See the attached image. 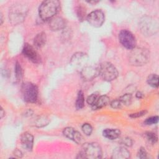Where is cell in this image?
<instances>
[{
  "label": "cell",
  "mask_w": 159,
  "mask_h": 159,
  "mask_svg": "<svg viewBox=\"0 0 159 159\" xmlns=\"http://www.w3.org/2000/svg\"><path fill=\"white\" fill-rule=\"evenodd\" d=\"M60 7V3L57 0H47L43 1L39 8L40 17L43 20L52 19L58 12Z\"/></svg>",
  "instance_id": "1"
},
{
  "label": "cell",
  "mask_w": 159,
  "mask_h": 159,
  "mask_svg": "<svg viewBox=\"0 0 159 159\" xmlns=\"http://www.w3.org/2000/svg\"><path fill=\"white\" fill-rule=\"evenodd\" d=\"M28 12V7L24 4L15 3L9 8V19L12 25L22 23L25 19Z\"/></svg>",
  "instance_id": "2"
},
{
  "label": "cell",
  "mask_w": 159,
  "mask_h": 159,
  "mask_svg": "<svg viewBox=\"0 0 159 159\" xmlns=\"http://www.w3.org/2000/svg\"><path fill=\"white\" fill-rule=\"evenodd\" d=\"M150 52L148 49L141 47L134 48L129 54V61L133 66H142L149 60Z\"/></svg>",
  "instance_id": "3"
},
{
  "label": "cell",
  "mask_w": 159,
  "mask_h": 159,
  "mask_svg": "<svg viewBox=\"0 0 159 159\" xmlns=\"http://www.w3.org/2000/svg\"><path fill=\"white\" fill-rule=\"evenodd\" d=\"M102 149L101 146L96 142L85 143L77 158L98 159L102 157Z\"/></svg>",
  "instance_id": "4"
},
{
  "label": "cell",
  "mask_w": 159,
  "mask_h": 159,
  "mask_svg": "<svg viewBox=\"0 0 159 159\" xmlns=\"http://www.w3.org/2000/svg\"><path fill=\"white\" fill-rule=\"evenodd\" d=\"M139 28L141 32L146 36H151L155 34L158 30V23L154 18L145 16L140 19Z\"/></svg>",
  "instance_id": "5"
},
{
  "label": "cell",
  "mask_w": 159,
  "mask_h": 159,
  "mask_svg": "<svg viewBox=\"0 0 159 159\" xmlns=\"http://www.w3.org/2000/svg\"><path fill=\"white\" fill-rule=\"evenodd\" d=\"M99 75L106 81H111L118 76V71L116 68L111 63L104 61L98 66Z\"/></svg>",
  "instance_id": "6"
},
{
  "label": "cell",
  "mask_w": 159,
  "mask_h": 159,
  "mask_svg": "<svg viewBox=\"0 0 159 159\" xmlns=\"http://www.w3.org/2000/svg\"><path fill=\"white\" fill-rule=\"evenodd\" d=\"M21 92L24 100L25 102H35L38 98V88L32 83L26 82L22 84Z\"/></svg>",
  "instance_id": "7"
},
{
  "label": "cell",
  "mask_w": 159,
  "mask_h": 159,
  "mask_svg": "<svg viewBox=\"0 0 159 159\" xmlns=\"http://www.w3.org/2000/svg\"><path fill=\"white\" fill-rule=\"evenodd\" d=\"M119 40L120 43L126 48L132 50L135 48L136 40L134 35L127 30H122L119 34Z\"/></svg>",
  "instance_id": "8"
},
{
  "label": "cell",
  "mask_w": 159,
  "mask_h": 159,
  "mask_svg": "<svg viewBox=\"0 0 159 159\" xmlns=\"http://www.w3.org/2000/svg\"><path fill=\"white\" fill-rule=\"evenodd\" d=\"M88 23L94 27H101L105 20V16L104 12L99 9H96L95 11L90 12L86 17Z\"/></svg>",
  "instance_id": "9"
},
{
  "label": "cell",
  "mask_w": 159,
  "mask_h": 159,
  "mask_svg": "<svg viewBox=\"0 0 159 159\" xmlns=\"http://www.w3.org/2000/svg\"><path fill=\"white\" fill-rule=\"evenodd\" d=\"M22 53L29 60L34 63H39L41 61V58L37 50L29 43H25L22 49Z\"/></svg>",
  "instance_id": "10"
},
{
  "label": "cell",
  "mask_w": 159,
  "mask_h": 159,
  "mask_svg": "<svg viewBox=\"0 0 159 159\" xmlns=\"http://www.w3.org/2000/svg\"><path fill=\"white\" fill-rule=\"evenodd\" d=\"M88 60L87 55L81 52H78L74 54L71 59V65L77 69H81V70L86 66V63Z\"/></svg>",
  "instance_id": "11"
},
{
  "label": "cell",
  "mask_w": 159,
  "mask_h": 159,
  "mask_svg": "<svg viewBox=\"0 0 159 159\" xmlns=\"http://www.w3.org/2000/svg\"><path fill=\"white\" fill-rule=\"evenodd\" d=\"M63 135L68 139L74 141L78 144H80L83 142V136L81 134L72 127H66L63 130Z\"/></svg>",
  "instance_id": "12"
},
{
  "label": "cell",
  "mask_w": 159,
  "mask_h": 159,
  "mask_svg": "<svg viewBox=\"0 0 159 159\" xmlns=\"http://www.w3.org/2000/svg\"><path fill=\"white\" fill-rule=\"evenodd\" d=\"M81 76L86 80H91L99 75L98 66H86L81 70Z\"/></svg>",
  "instance_id": "13"
},
{
  "label": "cell",
  "mask_w": 159,
  "mask_h": 159,
  "mask_svg": "<svg viewBox=\"0 0 159 159\" xmlns=\"http://www.w3.org/2000/svg\"><path fill=\"white\" fill-rule=\"evenodd\" d=\"M20 143L22 147L27 151H31L33 148L34 144V137L33 135L27 132L23 133L20 137Z\"/></svg>",
  "instance_id": "14"
},
{
  "label": "cell",
  "mask_w": 159,
  "mask_h": 159,
  "mask_svg": "<svg viewBox=\"0 0 159 159\" xmlns=\"http://www.w3.org/2000/svg\"><path fill=\"white\" fill-rule=\"evenodd\" d=\"M130 156L129 151L124 147H118L114 149L112 154V158L114 159H126Z\"/></svg>",
  "instance_id": "15"
},
{
  "label": "cell",
  "mask_w": 159,
  "mask_h": 159,
  "mask_svg": "<svg viewBox=\"0 0 159 159\" xmlns=\"http://www.w3.org/2000/svg\"><path fill=\"white\" fill-rule=\"evenodd\" d=\"M65 21L61 17H53L49 23V27L53 31H58L63 29L65 27Z\"/></svg>",
  "instance_id": "16"
},
{
  "label": "cell",
  "mask_w": 159,
  "mask_h": 159,
  "mask_svg": "<svg viewBox=\"0 0 159 159\" xmlns=\"http://www.w3.org/2000/svg\"><path fill=\"white\" fill-rule=\"evenodd\" d=\"M110 99L106 95L101 96L98 99L96 103L92 106V109L93 110H98L102 108L103 107L106 106L109 103Z\"/></svg>",
  "instance_id": "17"
},
{
  "label": "cell",
  "mask_w": 159,
  "mask_h": 159,
  "mask_svg": "<svg viewBox=\"0 0 159 159\" xmlns=\"http://www.w3.org/2000/svg\"><path fill=\"white\" fill-rule=\"evenodd\" d=\"M120 131L117 129H106L102 132L103 136L110 140L117 139L120 136Z\"/></svg>",
  "instance_id": "18"
},
{
  "label": "cell",
  "mask_w": 159,
  "mask_h": 159,
  "mask_svg": "<svg viewBox=\"0 0 159 159\" xmlns=\"http://www.w3.org/2000/svg\"><path fill=\"white\" fill-rule=\"evenodd\" d=\"M47 36L45 32H42L36 35L34 39V44L37 48L42 47L46 43Z\"/></svg>",
  "instance_id": "19"
},
{
  "label": "cell",
  "mask_w": 159,
  "mask_h": 159,
  "mask_svg": "<svg viewBox=\"0 0 159 159\" xmlns=\"http://www.w3.org/2000/svg\"><path fill=\"white\" fill-rule=\"evenodd\" d=\"M84 106V97L83 94V92L82 91H80L78 93L75 106L76 109L80 110Z\"/></svg>",
  "instance_id": "20"
},
{
  "label": "cell",
  "mask_w": 159,
  "mask_h": 159,
  "mask_svg": "<svg viewBox=\"0 0 159 159\" xmlns=\"http://www.w3.org/2000/svg\"><path fill=\"white\" fill-rule=\"evenodd\" d=\"M49 119L45 116H40L37 118L35 121V125L38 127H42L49 123Z\"/></svg>",
  "instance_id": "21"
},
{
  "label": "cell",
  "mask_w": 159,
  "mask_h": 159,
  "mask_svg": "<svg viewBox=\"0 0 159 159\" xmlns=\"http://www.w3.org/2000/svg\"><path fill=\"white\" fill-rule=\"evenodd\" d=\"M147 83L153 87V88H158V76L156 74H151L150 75L147 80Z\"/></svg>",
  "instance_id": "22"
},
{
  "label": "cell",
  "mask_w": 159,
  "mask_h": 159,
  "mask_svg": "<svg viewBox=\"0 0 159 159\" xmlns=\"http://www.w3.org/2000/svg\"><path fill=\"white\" fill-rule=\"evenodd\" d=\"M99 97V92H94L93 93H92L90 96H89L86 99L87 103L89 105H91V106H93L96 102L97 101Z\"/></svg>",
  "instance_id": "23"
},
{
  "label": "cell",
  "mask_w": 159,
  "mask_h": 159,
  "mask_svg": "<svg viewBox=\"0 0 159 159\" xmlns=\"http://www.w3.org/2000/svg\"><path fill=\"white\" fill-rule=\"evenodd\" d=\"M15 76L17 80H21L23 77V70L20 65L17 61L15 65Z\"/></svg>",
  "instance_id": "24"
},
{
  "label": "cell",
  "mask_w": 159,
  "mask_h": 159,
  "mask_svg": "<svg viewBox=\"0 0 159 159\" xmlns=\"http://www.w3.org/2000/svg\"><path fill=\"white\" fill-rule=\"evenodd\" d=\"M123 105L129 106L132 102V96L130 94H125L119 98Z\"/></svg>",
  "instance_id": "25"
},
{
  "label": "cell",
  "mask_w": 159,
  "mask_h": 159,
  "mask_svg": "<svg viewBox=\"0 0 159 159\" xmlns=\"http://www.w3.org/2000/svg\"><path fill=\"white\" fill-rule=\"evenodd\" d=\"M145 137L147 140L152 144H155L157 142L158 137L157 135L152 132H147L145 133Z\"/></svg>",
  "instance_id": "26"
},
{
  "label": "cell",
  "mask_w": 159,
  "mask_h": 159,
  "mask_svg": "<svg viewBox=\"0 0 159 159\" xmlns=\"http://www.w3.org/2000/svg\"><path fill=\"white\" fill-rule=\"evenodd\" d=\"M81 129L86 135H90L93 132L92 126L88 123L83 124L81 127Z\"/></svg>",
  "instance_id": "27"
},
{
  "label": "cell",
  "mask_w": 159,
  "mask_h": 159,
  "mask_svg": "<svg viewBox=\"0 0 159 159\" xmlns=\"http://www.w3.org/2000/svg\"><path fill=\"white\" fill-rule=\"evenodd\" d=\"M158 116H152V117H150L147 118L144 121V124L145 125H150L157 124L158 122Z\"/></svg>",
  "instance_id": "28"
},
{
  "label": "cell",
  "mask_w": 159,
  "mask_h": 159,
  "mask_svg": "<svg viewBox=\"0 0 159 159\" xmlns=\"http://www.w3.org/2000/svg\"><path fill=\"white\" fill-rule=\"evenodd\" d=\"M122 106L123 104L119 99H116L115 100H113L111 102V106L113 109H120L122 107Z\"/></svg>",
  "instance_id": "29"
},
{
  "label": "cell",
  "mask_w": 159,
  "mask_h": 159,
  "mask_svg": "<svg viewBox=\"0 0 159 159\" xmlns=\"http://www.w3.org/2000/svg\"><path fill=\"white\" fill-rule=\"evenodd\" d=\"M137 157L139 158H147V153L143 147L140 148V149L139 150L138 153H137Z\"/></svg>",
  "instance_id": "30"
},
{
  "label": "cell",
  "mask_w": 159,
  "mask_h": 159,
  "mask_svg": "<svg viewBox=\"0 0 159 159\" xmlns=\"http://www.w3.org/2000/svg\"><path fill=\"white\" fill-rule=\"evenodd\" d=\"M147 112V111H141L140 112H135V113H133V114H131L129 115L130 117L131 118H138V117H140L143 116H144L146 113Z\"/></svg>",
  "instance_id": "31"
},
{
  "label": "cell",
  "mask_w": 159,
  "mask_h": 159,
  "mask_svg": "<svg viewBox=\"0 0 159 159\" xmlns=\"http://www.w3.org/2000/svg\"><path fill=\"white\" fill-rule=\"evenodd\" d=\"M122 143L125 146L130 147L132 145V140L130 138L125 137L122 139Z\"/></svg>",
  "instance_id": "32"
},
{
  "label": "cell",
  "mask_w": 159,
  "mask_h": 159,
  "mask_svg": "<svg viewBox=\"0 0 159 159\" xmlns=\"http://www.w3.org/2000/svg\"><path fill=\"white\" fill-rule=\"evenodd\" d=\"M84 10V8L80 7L78 9V16H79V19H83L85 14V12H83V11Z\"/></svg>",
  "instance_id": "33"
},
{
  "label": "cell",
  "mask_w": 159,
  "mask_h": 159,
  "mask_svg": "<svg viewBox=\"0 0 159 159\" xmlns=\"http://www.w3.org/2000/svg\"><path fill=\"white\" fill-rule=\"evenodd\" d=\"M14 155L16 156V157H22V152H21V151H20L19 150H16L15 151H14Z\"/></svg>",
  "instance_id": "34"
},
{
  "label": "cell",
  "mask_w": 159,
  "mask_h": 159,
  "mask_svg": "<svg viewBox=\"0 0 159 159\" xmlns=\"http://www.w3.org/2000/svg\"><path fill=\"white\" fill-rule=\"evenodd\" d=\"M136 97H137V98H139V99H141V98H142L143 97V93H142V92L138 91V92L136 93Z\"/></svg>",
  "instance_id": "35"
},
{
  "label": "cell",
  "mask_w": 159,
  "mask_h": 159,
  "mask_svg": "<svg viewBox=\"0 0 159 159\" xmlns=\"http://www.w3.org/2000/svg\"><path fill=\"white\" fill-rule=\"evenodd\" d=\"M5 115V112H4V111L3 110V109H2V107H1V112H0V116H1V119H2L3 117H4V116Z\"/></svg>",
  "instance_id": "36"
},
{
  "label": "cell",
  "mask_w": 159,
  "mask_h": 159,
  "mask_svg": "<svg viewBox=\"0 0 159 159\" xmlns=\"http://www.w3.org/2000/svg\"><path fill=\"white\" fill-rule=\"evenodd\" d=\"M99 1H88V3H89V4H96V3H98Z\"/></svg>",
  "instance_id": "37"
},
{
  "label": "cell",
  "mask_w": 159,
  "mask_h": 159,
  "mask_svg": "<svg viewBox=\"0 0 159 159\" xmlns=\"http://www.w3.org/2000/svg\"><path fill=\"white\" fill-rule=\"evenodd\" d=\"M2 22H3L2 15V14H1V24H2Z\"/></svg>",
  "instance_id": "38"
}]
</instances>
